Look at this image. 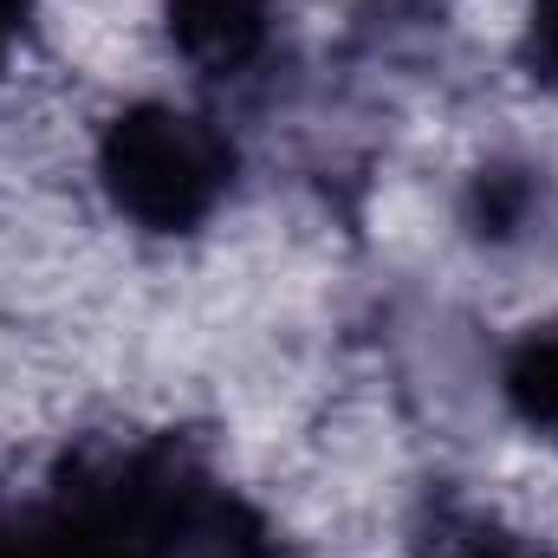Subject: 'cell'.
I'll return each instance as SVG.
<instances>
[{
  "mask_svg": "<svg viewBox=\"0 0 558 558\" xmlns=\"http://www.w3.org/2000/svg\"><path fill=\"white\" fill-rule=\"evenodd\" d=\"M0 558H267V526L182 435H131L0 494Z\"/></svg>",
  "mask_w": 558,
  "mask_h": 558,
  "instance_id": "cell-1",
  "label": "cell"
},
{
  "mask_svg": "<svg viewBox=\"0 0 558 558\" xmlns=\"http://www.w3.org/2000/svg\"><path fill=\"white\" fill-rule=\"evenodd\" d=\"M241 175V149L202 111L143 98L98 137V189L143 234H195Z\"/></svg>",
  "mask_w": 558,
  "mask_h": 558,
  "instance_id": "cell-2",
  "label": "cell"
},
{
  "mask_svg": "<svg viewBox=\"0 0 558 558\" xmlns=\"http://www.w3.org/2000/svg\"><path fill=\"white\" fill-rule=\"evenodd\" d=\"M162 33L202 78H247L279 39V0H162Z\"/></svg>",
  "mask_w": 558,
  "mask_h": 558,
  "instance_id": "cell-3",
  "label": "cell"
},
{
  "mask_svg": "<svg viewBox=\"0 0 558 558\" xmlns=\"http://www.w3.org/2000/svg\"><path fill=\"white\" fill-rule=\"evenodd\" d=\"M500 397L533 441L558 448V318L526 325L500 357Z\"/></svg>",
  "mask_w": 558,
  "mask_h": 558,
  "instance_id": "cell-4",
  "label": "cell"
},
{
  "mask_svg": "<svg viewBox=\"0 0 558 558\" xmlns=\"http://www.w3.org/2000/svg\"><path fill=\"white\" fill-rule=\"evenodd\" d=\"M416 558H558L546 546H526L520 533H507L500 520L461 507V500H428L416 526Z\"/></svg>",
  "mask_w": 558,
  "mask_h": 558,
  "instance_id": "cell-5",
  "label": "cell"
},
{
  "mask_svg": "<svg viewBox=\"0 0 558 558\" xmlns=\"http://www.w3.org/2000/svg\"><path fill=\"white\" fill-rule=\"evenodd\" d=\"M546 169H507V162H494V169H481L474 182H468V202H461V221L481 234V241H520L526 228H533V215H539V195H546V182H539Z\"/></svg>",
  "mask_w": 558,
  "mask_h": 558,
  "instance_id": "cell-6",
  "label": "cell"
},
{
  "mask_svg": "<svg viewBox=\"0 0 558 558\" xmlns=\"http://www.w3.org/2000/svg\"><path fill=\"white\" fill-rule=\"evenodd\" d=\"M520 65L539 92H558V0L526 7V33H520Z\"/></svg>",
  "mask_w": 558,
  "mask_h": 558,
  "instance_id": "cell-7",
  "label": "cell"
},
{
  "mask_svg": "<svg viewBox=\"0 0 558 558\" xmlns=\"http://www.w3.org/2000/svg\"><path fill=\"white\" fill-rule=\"evenodd\" d=\"M26 20H33V0H0V72H7V59H13V46H20Z\"/></svg>",
  "mask_w": 558,
  "mask_h": 558,
  "instance_id": "cell-8",
  "label": "cell"
}]
</instances>
